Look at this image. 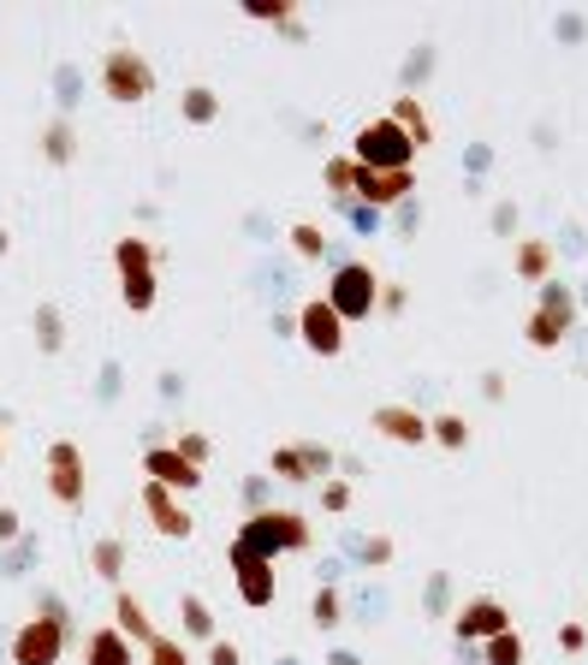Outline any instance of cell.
I'll list each match as a JSON object with an SVG mask.
<instances>
[{
    "mask_svg": "<svg viewBox=\"0 0 588 665\" xmlns=\"http://www.w3.org/2000/svg\"><path fill=\"white\" fill-rule=\"evenodd\" d=\"M42 155L54 161V167H66V161L78 155V137H72V125H66V119H54V125L42 131Z\"/></svg>",
    "mask_w": 588,
    "mask_h": 665,
    "instance_id": "31",
    "label": "cell"
},
{
    "mask_svg": "<svg viewBox=\"0 0 588 665\" xmlns=\"http://www.w3.org/2000/svg\"><path fill=\"white\" fill-rule=\"evenodd\" d=\"M410 191H417V172H369V167H357V203L369 208V215L405 208Z\"/></svg>",
    "mask_w": 588,
    "mask_h": 665,
    "instance_id": "14",
    "label": "cell"
},
{
    "mask_svg": "<svg viewBox=\"0 0 588 665\" xmlns=\"http://www.w3.org/2000/svg\"><path fill=\"white\" fill-rule=\"evenodd\" d=\"M285 238H292V250H297L304 261H321V256H328V232H321L316 220H297Z\"/></svg>",
    "mask_w": 588,
    "mask_h": 665,
    "instance_id": "32",
    "label": "cell"
},
{
    "mask_svg": "<svg viewBox=\"0 0 588 665\" xmlns=\"http://www.w3.org/2000/svg\"><path fill=\"white\" fill-rule=\"evenodd\" d=\"M84 665H137V648L125 642L114 624H95V630L84 636Z\"/></svg>",
    "mask_w": 588,
    "mask_h": 665,
    "instance_id": "18",
    "label": "cell"
},
{
    "mask_svg": "<svg viewBox=\"0 0 588 665\" xmlns=\"http://www.w3.org/2000/svg\"><path fill=\"white\" fill-rule=\"evenodd\" d=\"M321 179H328V196H333V203H345V208L357 203V161H351V155H333L328 167H321Z\"/></svg>",
    "mask_w": 588,
    "mask_h": 665,
    "instance_id": "23",
    "label": "cell"
},
{
    "mask_svg": "<svg viewBox=\"0 0 588 665\" xmlns=\"http://www.w3.org/2000/svg\"><path fill=\"white\" fill-rule=\"evenodd\" d=\"M179 624H184V642H203V648L220 636V630H215V612H208L203 594H184V600H179Z\"/></svg>",
    "mask_w": 588,
    "mask_h": 665,
    "instance_id": "20",
    "label": "cell"
},
{
    "mask_svg": "<svg viewBox=\"0 0 588 665\" xmlns=\"http://www.w3.org/2000/svg\"><path fill=\"white\" fill-rule=\"evenodd\" d=\"M357 564H362V571H386V564H393V541H386V535H362V541H357Z\"/></svg>",
    "mask_w": 588,
    "mask_h": 665,
    "instance_id": "33",
    "label": "cell"
},
{
    "mask_svg": "<svg viewBox=\"0 0 588 665\" xmlns=\"http://www.w3.org/2000/svg\"><path fill=\"white\" fill-rule=\"evenodd\" d=\"M179 113L191 125H215L220 119V95L208 90V84H191V90H184V102H179Z\"/></svg>",
    "mask_w": 588,
    "mask_h": 665,
    "instance_id": "27",
    "label": "cell"
},
{
    "mask_svg": "<svg viewBox=\"0 0 588 665\" xmlns=\"http://www.w3.org/2000/svg\"><path fill=\"white\" fill-rule=\"evenodd\" d=\"M172 451H179V458L184 463H196V470H203V463L208 458H215V440H208V434L203 429H179V434H172V440H167Z\"/></svg>",
    "mask_w": 588,
    "mask_h": 665,
    "instance_id": "29",
    "label": "cell"
},
{
    "mask_svg": "<svg viewBox=\"0 0 588 665\" xmlns=\"http://www.w3.org/2000/svg\"><path fill=\"white\" fill-rule=\"evenodd\" d=\"M250 18H261V24H292L297 18V0H250Z\"/></svg>",
    "mask_w": 588,
    "mask_h": 665,
    "instance_id": "34",
    "label": "cell"
},
{
    "mask_svg": "<svg viewBox=\"0 0 588 665\" xmlns=\"http://www.w3.org/2000/svg\"><path fill=\"white\" fill-rule=\"evenodd\" d=\"M90 571L102 576V583L119 588V576H125V541H119V535H102V541L90 547Z\"/></svg>",
    "mask_w": 588,
    "mask_h": 665,
    "instance_id": "24",
    "label": "cell"
},
{
    "mask_svg": "<svg viewBox=\"0 0 588 665\" xmlns=\"http://www.w3.org/2000/svg\"><path fill=\"white\" fill-rule=\"evenodd\" d=\"M0 463H7V434H0Z\"/></svg>",
    "mask_w": 588,
    "mask_h": 665,
    "instance_id": "48",
    "label": "cell"
},
{
    "mask_svg": "<svg viewBox=\"0 0 588 665\" xmlns=\"http://www.w3.org/2000/svg\"><path fill=\"white\" fill-rule=\"evenodd\" d=\"M571 328H577V297H571V285L547 280L541 285V304L529 309V321H523V338H529L535 350H553L565 345Z\"/></svg>",
    "mask_w": 588,
    "mask_h": 665,
    "instance_id": "7",
    "label": "cell"
},
{
    "mask_svg": "<svg viewBox=\"0 0 588 665\" xmlns=\"http://www.w3.org/2000/svg\"><path fill=\"white\" fill-rule=\"evenodd\" d=\"M30 328H36V350H48V357L66 350V316H60V304H36Z\"/></svg>",
    "mask_w": 588,
    "mask_h": 665,
    "instance_id": "21",
    "label": "cell"
},
{
    "mask_svg": "<svg viewBox=\"0 0 588 665\" xmlns=\"http://www.w3.org/2000/svg\"><path fill=\"white\" fill-rule=\"evenodd\" d=\"M48 499L54 506H66V511H78L84 506V494H90V470H84V451L72 446V440H54L48 446Z\"/></svg>",
    "mask_w": 588,
    "mask_h": 665,
    "instance_id": "9",
    "label": "cell"
},
{
    "mask_svg": "<svg viewBox=\"0 0 588 665\" xmlns=\"http://www.w3.org/2000/svg\"><path fill=\"white\" fill-rule=\"evenodd\" d=\"M482 393L487 398H506V374H482Z\"/></svg>",
    "mask_w": 588,
    "mask_h": 665,
    "instance_id": "43",
    "label": "cell"
},
{
    "mask_svg": "<svg viewBox=\"0 0 588 665\" xmlns=\"http://www.w3.org/2000/svg\"><path fill=\"white\" fill-rule=\"evenodd\" d=\"M333 304V316L345 321V328H351V321H369L374 309H381V273L369 268V261H340V268H333V280H328V292H321Z\"/></svg>",
    "mask_w": 588,
    "mask_h": 665,
    "instance_id": "5",
    "label": "cell"
},
{
    "mask_svg": "<svg viewBox=\"0 0 588 665\" xmlns=\"http://www.w3.org/2000/svg\"><path fill=\"white\" fill-rule=\"evenodd\" d=\"M393 119L405 125V137H410L417 149H429V143H434V119H429V107H422L417 95H398V102H393Z\"/></svg>",
    "mask_w": 588,
    "mask_h": 665,
    "instance_id": "22",
    "label": "cell"
},
{
    "mask_svg": "<svg viewBox=\"0 0 588 665\" xmlns=\"http://www.w3.org/2000/svg\"><path fill=\"white\" fill-rule=\"evenodd\" d=\"M559 36H565V42H583V18H559Z\"/></svg>",
    "mask_w": 588,
    "mask_h": 665,
    "instance_id": "44",
    "label": "cell"
},
{
    "mask_svg": "<svg viewBox=\"0 0 588 665\" xmlns=\"http://www.w3.org/2000/svg\"><path fill=\"white\" fill-rule=\"evenodd\" d=\"M511 630V612L499 606L494 594H475V600H464V606H458V618H452V636L458 642H494V636H506Z\"/></svg>",
    "mask_w": 588,
    "mask_h": 665,
    "instance_id": "12",
    "label": "cell"
},
{
    "mask_svg": "<svg viewBox=\"0 0 588 665\" xmlns=\"http://www.w3.org/2000/svg\"><path fill=\"white\" fill-rule=\"evenodd\" d=\"M66 642H72V618H66V600L42 594V606H36V618H24L18 630H12V665H60L66 660Z\"/></svg>",
    "mask_w": 588,
    "mask_h": 665,
    "instance_id": "2",
    "label": "cell"
},
{
    "mask_svg": "<svg viewBox=\"0 0 588 665\" xmlns=\"http://www.w3.org/2000/svg\"><path fill=\"white\" fill-rule=\"evenodd\" d=\"M422 149L405 137V125L393 119V113H381V119H362L357 137H351V161L369 172H410L417 167Z\"/></svg>",
    "mask_w": 588,
    "mask_h": 665,
    "instance_id": "3",
    "label": "cell"
},
{
    "mask_svg": "<svg viewBox=\"0 0 588 665\" xmlns=\"http://www.w3.org/2000/svg\"><path fill=\"white\" fill-rule=\"evenodd\" d=\"M511 268H517V280L547 285V280H553V244H547V238H517V250H511Z\"/></svg>",
    "mask_w": 588,
    "mask_h": 665,
    "instance_id": "19",
    "label": "cell"
},
{
    "mask_svg": "<svg viewBox=\"0 0 588 665\" xmlns=\"http://www.w3.org/2000/svg\"><path fill=\"white\" fill-rule=\"evenodd\" d=\"M494 232H499V238L517 232V203H499V208H494Z\"/></svg>",
    "mask_w": 588,
    "mask_h": 665,
    "instance_id": "42",
    "label": "cell"
},
{
    "mask_svg": "<svg viewBox=\"0 0 588 665\" xmlns=\"http://www.w3.org/2000/svg\"><path fill=\"white\" fill-rule=\"evenodd\" d=\"M143 482H155V487H167V494L191 499L196 487H203V470H196V463H184L179 451L161 440V446H149V451H143Z\"/></svg>",
    "mask_w": 588,
    "mask_h": 665,
    "instance_id": "11",
    "label": "cell"
},
{
    "mask_svg": "<svg viewBox=\"0 0 588 665\" xmlns=\"http://www.w3.org/2000/svg\"><path fill=\"white\" fill-rule=\"evenodd\" d=\"M328 665H362L357 654H345V648H333V654H328Z\"/></svg>",
    "mask_w": 588,
    "mask_h": 665,
    "instance_id": "46",
    "label": "cell"
},
{
    "mask_svg": "<svg viewBox=\"0 0 588 665\" xmlns=\"http://www.w3.org/2000/svg\"><path fill=\"white\" fill-rule=\"evenodd\" d=\"M292 321H297V338H304L316 357H340V350H345V321L333 316L328 297H309V304L297 309Z\"/></svg>",
    "mask_w": 588,
    "mask_h": 665,
    "instance_id": "10",
    "label": "cell"
},
{
    "mask_svg": "<svg viewBox=\"0 0 588 665\" xmlns=\"http://www.w3.org/2000/svg\"><path fill=\"white\" fill-rule=\"evenodd\" d=\"M143 511H149V523H155V535H167V541H191L196 535L191 506H184L179 494H167V487H155V482H143Z\"/></svg>",
    "mask_w": 588,
    "mask_h": 665,
    "instance_id": "15",
    "label": "cell"
},
{
    "mask_svg": "<svg viewBox=\"0 0 588 665\" xmlns=\"http://www.w3.org/2000/svg\"><path fill=\"white\" fill-rule=\"evenodd\" d=\"M114 630H119L131 648H149V642H155V624H149V606L131 594V588H114Z\"/></svg>",
    "mask_w": 588,
    "mask_h": 665,
    "instance_id": "17",
    "label": "cell"
},
{
    "mask_svg": "<svg viewBox=\"0 0 588 665\" xmlns=\"http://www.w3.org/2000/svg\"><path fill=\"white\" fill-rule=\"evenodd\" d=\"M244 499H250V511H268V475H250V482H244Z\"/></svg>",
    "mask_w": 588,
    "mask_h": 665,
    "instance_id": "41",
    "label": "cell"
},
{
    "mask_svg": "<svg viewBox=\"0 0 588 665\" xmlns=\"http://www.w3.org/2000/svg\"><path fill=\"white\" fill-rule=\"evenodd\" d=\"M102 95L119 107H137L155 95V66L143 60V48H107L102 54Z\"/></svg>",
    "mask_w": 588,
    "mask_h": 665,
    "instance_id": "6",
    "label": "cell"
},
{
    "mask_svg": "<svg viewBox=\"0 0 588 665\" xmlns=\"http://www.w3.org/2000/svg\"><path fill=\"white\" fill-rule=\"evenodd\" d=\"M143 660L149 665H191V642H184V636H161L155 630V642L143 648Z\"/></svg>",
    "mask_w": 588,
    "mask_h": 665,
    "instance_id": "30",
    "label": "cell"
},
{
    "mask_svg": "<svg viewBox=\"0 0 588 665\" xmlns=\"http://www.w3.org/2000/svg\"><path fill=\"white\" fill-rule=\"evenodd\" d=\"M429 440L446 446V451H464V446H470V422L458 417V410H446V417H429Z\"/></svg>",
    "mask_w": 588,
    "mask_h": 665,
    "instance_id": "26",
    "label": "cell"
},
{
    "mask_svg": "<svg viewBox=\"0 0 588 665\" xmlns=\"http://www.w3.org/2000/svg\"><path fill=\"white\" fill-rule=\"evenodd\" d=\"M114 268H119V297L131 316H149L161 297V250L149 238H119L114 244Z\"/></svg>",
    "mask_w": 588,
    "mask_h": 665,
    "instance_id": "4",
    "label": "cell"
},
{
    "mask_svg": "<svg viewBox=\"0 0 588 665\" xmlns=\"http://www.w3.org/2000/svg\"><path fill=\"white\" fill-rule=\"evenodd\" d=\"M114 393H119V369L107 362V369H102V398H114Z\"/></svg>",
    "mask_w": 588,
    "mask_h": 665,
    "instance_id": "45",
    "label": "cell"
},
{
    "mask_svg": "<svg viewBox=\"0 0 588 665\" xmlns=\"http://www.w3.org/2000/svg\"><path fill=\"white\" fill-rule=\"evenodd\" d=\"M405 304H410L405 285H381V316H405Z\"/></svg>",
    "mask_w": 588,
    "mask_h": 665,
    "instance_id": "38",
    "label": "cell"
},
{
    "mask_svg": "<svg viewBox=\"0 0 588 665\" xmlns=\"http://www.w3.org/2000/svg\"><path fill=\"white\" fill-rule=\"evenodd\" d=\"M328 475H333V451L321 440H285L268 451V482L309 487V482H328Z\"/></svg>",
    "mask_w": 588,
    "mask_h": 665,
    "instance_id": "8",
    "label": "cell"
},
{
    "mask_svg": "<svg viewBox=\"0 0 588 665\" xmlns=\"http://www.w3.org/2000/svg\"><path fill=\"white\" fill-rule=\"evenodd\" d=\"M429 72H434V48H417V54H410V66H405V95L417 90V84L429 78Z\"/></svg>",
    "mask_w": 588,
    "mask_h": 665,
    "instance_id": "36",
    "label": "cell"
},
{
    "mask_svg": "<svg viewBox=\"0 0 588 665\" xmlns=\"http://www.w3.org/2000/svg\"><path fill=\"white\" fill-rule=\"evenodd\" d=\"M7 250H12V232H0V256H7Z\"/></svg>",
    "mask_w": 588,
    "mask_h": 665,
    "instance_id": "47",
    "label": "cell"
},
{
    "mask_svg": "<svg viewBox=\"0 0 588 665\" xmlns=\"http://www.w3.org/2000/svg\"><path fill=\"white\" fill-rule=\"evenodd\" d=\"M309 624H316V630H340V624H345V600H340V588H333V583L316 588V600H309Z\"/></svg>",
    "mask_w": 588,
    "mask_h": 665,
    "instance_id": "25",
    "label": "cell"
},
{
    "mask_svg": "<svg viewBox=\"0 0 588 665\" xmlns=\"http://www.w3.org/2000/svg\"><path fill=\"white\" fill-rule=\"evenodd\" d=\"M208 665H244V654H238V642L215 636V642H208Z\"/></svg>",
    "mask_w": 588,
    "mask_h": 665,
    "instance_id": "37",
    "label": "cell"
},
{
    "mask_svg": "<svg viewBox=\"0 0 588 665\" xmlns=\"http://www.w3.org/2000/svg\"><path fill=\"white\" fill-rule=\"evenodd\" d=\"M316 547V529H309L304 511L292 506H268V511H250L232 535V553H250V559H280V553H309Z\"/></svg>",
    "mask_w": 588,
    "mask_h": 665,
    "instance_id": "1",
    "label": "cell"
},
{
    "mask_svg": "<svg viewBox=\"0 0 588 665\" xmlns=\"http://www.w3.org/2000/svg\"><path fill=\"white\" fill-rule=\"evenodd\" d=\"M559 648H565V654H583L588 630H583V624H559Z\"/></svg>",
    "mask_w": 588,
    "mask_h": 665,
    "instance_id": "40",
    "label": "cell"
},
{
    "mask_svg": "<svg viewBox=\"0 0 588 665\" xmlns=\"http://www.w3.org/2000/svg\"><path fill=\"white\" fill-rule=\"evenodd\" d=\"M523 660H529V648H523L517 630H506V636H494V642H482V665H523Z\"/></svg>",
    "mask_w": 588,
    "mask_h": 665,
    "instance_id": "28",
    "label": "cell"
},
{
    "mask_svg": "<svg viewBox=\"0 0 588 665\" xmlns=\"http://www.w3.org/2000/svg\"><path fill=\"white\" fill-rule=\"evenodd\" d=\"M369 429L393 446H429V417L417 405H374Z\"/></svg>",
    "mask_w": 588,
    "mask_h": 665,
    "instance_id": "16",
    "label": "cell"
},
{
    "mask_svg": "<svg viewBox=\"0 0 588 665\" xmlns=\"http://www.w3.org/2000/svg\"><path fill=\"white\" fill-rule=\"evenodd\" d=\"M227 559H232V583H238V600H244L250 612L273 606V594H280V571H273L268 559H250V553H232V547H227Z\"/></svg>",
    "mask_w": 588,
    "mask_h": 665,
    "instance_id": "13",
    "label": "cell"
},
{
    "mask_svg": "<svg viewBox=\"0 0 588 665\" xmlns=\"http://www.w3.org/2000/svg\"><path fill=\"white\" fill-rule=\"evenodd\" d=\"M18 535H24V517H18L12 506H0V547H12Z\"/></svg>",
    "mask_w": 588,
    "mask_h": 665,
    "instance_id": "39",
    "label": "cell"
},
{
    "mask_svg": "<svg viewBox=\"0 0 588 665\" xmlns=\"http://www.w3.org/2000/svg\"><path fill=\"white\" fill-rule=\"evenodd\" d=\"M321 506H328L333 517L351 511V482H345V475H328V482H321Z\"/></svg>",
    "mask_w": 588,
    "mask_h": 665,
    "instance_id": "35",
    "label": "cell"
}]
</instances>
